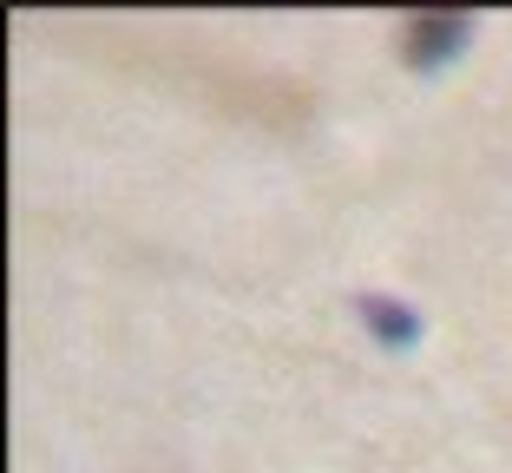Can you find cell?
Listing matches in <instances>:
<instances>
[{
  "label": "cell",
  "mask_w": 512,
  "mask_h": 473,
  "mask_svg": "<svg viewBox=\"0 0 512 473\" xmlns=\"http://www.w3.org/2000/svg\"><path fill=\"white\" fill-rule=\"evenodd\" d=\"M355 309H362V322L375 329L381 342H394V349H407V342L421 336V316H414L407 303H388V296H362Z\"/></svg>",
  "instance_id": "cell-2"
},
{
  "label": "cell",
  "mask_w": 512,
  "mask_h": 473,
  "mask_svg": "<svg viewBox=\"0 0 512 473\" xmlns=\"http://www.w3.org/2000/svg\"><path fill=\"white\" fill-rule=\"evenodd\" d=\"M460 46H467V20L427 14V20L407 27V60L414 66H434V60H447V53H460Z\"/></svg>",
  "instance_id": "cell-1"
}]
</instances>
